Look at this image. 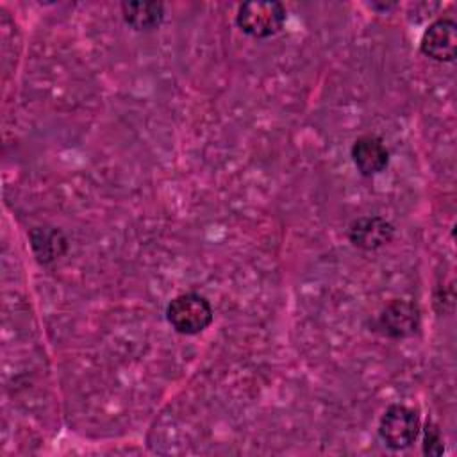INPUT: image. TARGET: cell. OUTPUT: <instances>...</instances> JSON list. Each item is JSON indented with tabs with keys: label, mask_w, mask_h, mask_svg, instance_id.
I'll use <instances>...</instances> for the list:
<instances>
[{
	"label": "cell",
	"mask_w": 457,
	"mask_h": 457,
	"mask_svg": "<svg viewBox=\"0 0 457 457\" xmlns=\"http://www.w3.org/2000/svg\"><path fill=\"white\" fill-rule=\"evenodd\" d=\"M209 300L195 291L177 295L166 307V320L171 328L184 336H195L205 330L212 321Z\"/></svg>",
	"instance_id": "obj_1"
},
{
	"label": "cell",
	"mask_w": 457,
	"mask_h": 457,
	"mask_svg": "<svg viewBox=\"0 0 457 457\" xmlns=\"http://www.w3.org/2000/svg\"><path fill=\"white\" fill-rule=\"evenodd\" d=\"M420 430L418 412L402 403L389 405L378 421V436L391 450L409 448L418 439Z\"/></svg>",
	"instance_id": "obj_2"
},
{
	"label": "cell",
	"mask_w": 457,
	"mask_h": 457,
	"mask_svg": "<svg viewBox=\"0 0 457 457\" xmlns=\"http://www.w3.org/2000/svg\"><path fill=\"white\" fill-rule=\"evenodd\" d=\"M286 20V9L278 2H245L239 5L236 21L252 37H270L277 34Z\"/></svg>",
	"instance_id": "obj_3"
},
{
	"label": "cell",
	"mask_w": 457,
	"mask_h": 457,
	"mask_svg": "<svg viewBox=\"0 0 457 457\" xmlns=\"http://www.w3.org/2000/svg\"><path fill=\"white\" fill-rule=\"evenodd\" d=\"M377 328L391 339L414 336L420 328V309L416 303L395 298L387 302L377 316Z\"/></svg>",
	"instance_id": "obj_4"
},
{
	"label": "cell",
	"mask_w": 457,
	"mask_h": 457,
	"mask_svg": "<svg viewBox=\"0 0 457 457\" xmlns=\"http://www.w3.org/2000/svg\"><path fill=\"white\" fill-rule=\"evenodd\" d=\"M421 52L439 62L453 61L457 48V25L450 18L432 21L421 36Z\"/></svg>",
	"instance_id": "obj_5"
},
{
	"label": "cell",
	"mask_w": 457,
	"mask_h": 457,
	"mask_svg": "<svg viewBox=\"0 0 457 457\" xmlns=\"http://www.w3.org/2000/svg\"><path fill=\"white\" fill-rule=\"evenodd\" d=\"M393 225L382 216H361L348 227L350 243L366 252L382 248L393 239Z\"/></svg>",
	"instance_id": "obj_6"
},
{
	"label": "cell",
	"mask_w": 457,
	"mask_h": 457,
	"mask_svg": "<svg viewBox=\"0 0 457 457\" xmlns=\"http://www.w3.org/2000/svg\"><path fill=\"white\" fill-rule=\"evenodd\" d=\"M352 161L361 175L371 177L386 170L389 162V150L386 143L375 134H364L352 145Z\"/></svg>",
	"instance_id": "obj_7"
},
{
	"label": "cell",
	"mask_w": 457,
	"mask_h": 457,
	"mask_svg": "<svg viewBox=\"0 0 457 457\" xmlns=\"http://www.w3.org/2000/svg\"><path fill=\"white\" fill-rule=\"evenodd\" d=\"M30 245L39 262L48 264L66 252V237L54 227H36L30 230Z\"/></svg>",
	"instance_id": "obj_8"
},
{
	"label": "cell",
	"mask_w": 457,
	"mask_h": 457,
	"mask_svg": "<svg viewBox=\"0 0 457 457\" xmlns=\"http://www.w3.org/2000/svg\"><path fill=\"white\" fill-rule=\"evenodd\" d=\"M121 14L132 29L152 30L164 18V5L161 2H123Z\"/></svg>",
	"instance_id": "obj_9"
},
{
	"label": "cell",
	"mask_w": 457,
	"mask_h": 457,
	"mask_svg": "<svg viewBox=\"0 0 457 457\" xmlns=\"http://www.w3.org/2000/svg\"><path fill=\"white\" fill-rule=\"evenodd\" d=\"M423 453L425 455H441L443 453V436L436 423L427 421L423 428Z\"/></svg>",
	"instance_id": "obj_10"
}]
</instances>
